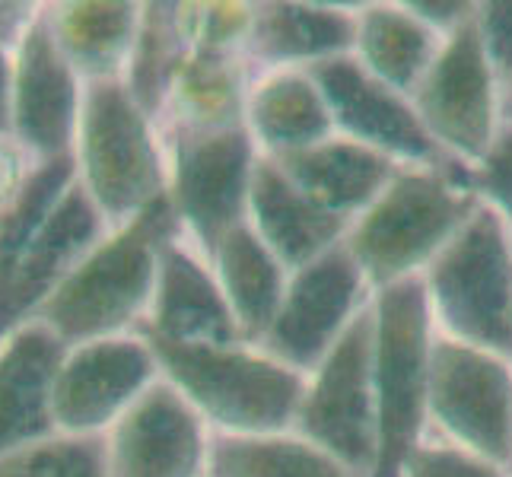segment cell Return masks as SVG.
<instances>
[{
	"label": "cell",
	"instance_id": "1",
	"mask_svg": "<svg viewBox=\"0 0 512 477\" xmlns=\"http://www.w3.org/2000/svg\"><path fill=\"white\" fill-rule=\"evenodd\" d=\"M481 207L462 166H401L347 226L344 249L369 290L420 280Z\"/></svg>",
	"mask_w": 512,
	"mask_h": 477
},
{
	"label": "cell",
	"instance_id": "2",
	"mask_svg": "<svg viewBox=\"0 0 512 477\" xmlns=\"http://www.w3.org/2000/svg\"><path fill=\"white\" fill-rule=\"evenodd\" d=\"M179 223L169 201L128 223L109 226L64 284L35 312L64 344L134 334L150 312L160 261Z\"/></svg>",
	"mask_w": 512,
	"mask_h": 477
},
{
	"label": "cell",
	"instance_id": "3",
	"mask_svg": "<svg viewBox=\"0 0 512 477\" xmlns=\"http://www.w3.org/2000/svg\"><path fill=\"white\" fill-rule=\"evenodd\" d=\"M77 185L109 226L128 223L166 201V137L125 80L86 83L74 137Z\"/></svg>",
	"mask_w": 512,
	"mask_h": 477
},
{
	"label": "cell",
	"instance_id": "4",
	"mask_svg": "<svg viewBox=\"0 0 512 477\" xmlns=\"http://www.w3.org/2000/svg\"><path fill=\"white\" fill-rule=\"evenodd\" d=\"M160 376L204 417L214 436H268L293 430L306 376L258 344L179 347L150 341Z\"/></svg>",
	"mask_w": 512,
	"mask_h": 477
},
{
	"label": "cell",
	"instance_id": "5",
	"mask_svg": "<svg viewBox=\"0 0 512 477\" xmlns=\"http://www.w3.org/2000/svg\"><path fill=\"white\" fill-rule=\"evenodd\" d=\"M433 331L512 360V229L478 207L420 277Z\"/></svg>",
	"mask_w": 512,
	"mask_h": 477
},
{
	"label": "cell",
	"instance_id": "6",
	"mask_svg": "<svg viewBox=\"0 0 512 477\" xmlns=\"http://www.w3.org/2000/svg\"><path fill=\"white\" fill-rule=\"evenodd\" d=\"M433 322L420 280L373 293L376 462L369 477H401L427 439Z\"/></svg>",
	"mask_w": 512,
	"mask_h": 477
},
{
	"label": "cell",
	"instance_id": "7",
	"mask_svg": "<svg viewBox=\"0 0 512 477\" xmlns=\"http://www.w3.org/2000/svg\"><path fill=\"white\" fill-rule=\"evenodd\" d=\"M427 436L512 474V360L433 334Z\"/></svg>",
	"mask_w": 512,
	"mask_h": 477
},
{
	"label": "cell",
	"instance_id": "8",
	"mask_svg": "<svg viewBox=\"0 0 512 477\" xmlns=\"http://www.w3.org/2000/svg\"><path fill=\"white\" fill-rule=\"evenodd\" d=\"M293 433L309 439L353 474L369 477L376 462L373 303L306 376Z\"/></svg>",
	"mask_w": 512,
	"mask_h": 477
},
{
	"label": "cell",
	"instance_id": "9",
	"mask_svg": "<svg viewBox=\"0 0 512 477\" xmlns=\"http://www.w3.org/2000/svg\"><path fill=\"white\" fill-rule=\"evenodd\" d=\"M166 137V201L179 233L210 258L233 226L245 223L258 150L245 128Z\"/></svg>",
	"mask_w": 512,
	"mask_h": 477
},
{
	"label": "cell",
	"instance_id": "10",
	"mask_svg": "<svg viewBox=\"0 0 512 477\" xmlns=\"http://www.w3.org/2000/svg\"><path fill=\"white\" fill-rule=\"evenodd\" d=\"M414 112L452 166L474 169L503 128V86L468 20L439 48L411 93Z\"/></svg>",
	"mask_w": 512,
	"mask_h": 477
},
{
	"label": "cell",
	"instance_id": "11",
	"mask_svg": "<svg viewBox=\"0 0 512 477\" xmlns=\"http://www.w3.org/2000/svg\"><path fill=\"white\" fill-rule=\"evenodd\" d=\"M156 382L160 363L140 331L67 344L55 376V433L102 439Z\"/></svg>",
	"mask_w": 512,
	"mask_h": 477
},
{
	"label": "cell",
	"instance_id": "12",
	"mask_svg": "<svg viewBox=\"0 0 512 477\" xmlns=\"http://www.w3.org/2000/svg\"><path fill=\"white\" fill-rule=\"evenodd\" d=\"M373 303V290L344 242L290 274L274 325L258 344L274 360L309 376Z\"/></svg>",
	"mask_w": 512,
	"mask_h": 477
},
{
	"label": "cell",
	"instance_id": "13",
	"mask_svg": "<svg viewBox=\"0 0 512 477\" xmlns=\"http://www.w3.org/2000/svg\"><path fill=\"white\" fill-rule=\"evenodd\" d=\"M86 83L61 55L45 23V4L13 48L10 137L35 163H58L74 153Z\"/></svg>",
	"mask_w": 512,
	"mask_h": 477
},
{
	"label": "cell",
	"instance_id": "14",
	"mask_svg": "<svg viewBox=\"0 0 512 477\" xmlns=\"http://www.w3.org/2000/svg\"><path fill=\"white\" fill-rule=\"evenodd\" d=\"M214 430L163 376L102 436L109 477H207Z\"/></svg>",
	"mask_w": 512,
	"mask_h": 477
},
{
	"label": "cell",
	"instance_id": "15",
	"mask_svg": "<svg viewBox=\"0 0 512 477\" xmlns=\"http://www.w3.org/2000/svg\"><path fill=\"white\" fill-rule=\"evenodd\" d=\"M312 80L328 102L334 134L388 156L398 166H446L449 159L439 153L427 128L420 125L414 102L395 93L392 86L369 77L350 58H334L315 64Z\"/></svg>",
	"mask_w": 512,
	"mask_h": 477
},
{
	"label": "cell",
	"instance_id": "16",
	"mask_svg": "<svg viewBox=\"0 0 512 477\" xmlns=\"http://www.w3.org/2000/svg\"><path fill=\"white\" fill-rule=\"evenodd\" d=\"M105 233H109V223L74 179L13 261L4 293H0V338L35 318L45 299L64 284V277Z\"/></svg>",
	"mask_w": 512,
	"mask_h": 477
},
{
	"label": "cell",
	"instance_id": "17",
	"mask_svg": "<svg viewBox=\"0 0 512 477\" xmlns=\"http://www.w3.org/2000/svg\"><path fill=\"white\" fill-rule=\"evenodd\" d=\"M140 334L147 341L179 347H223L242 341L214 264L182 233H175L163 249L156 293Z\"/></svg>",
	"mask_w": 512,
	"mask_h": 477
},
{
	"label": "cell",
	"instance_id": "18",
	"mask_svg": "<svg viewBox=\"0 0 512 477\" xmlns=\"http://www.w3.org/2000/svg\"><path fill=\"white\" fill-rule=\"evenodd\" d=\"M67 344L48 325H16L0 338V455L55 436V376Z\"/></svg>",
	"mask_w": 512,
	"mask_h": 477
},
{
	"label": "cell",
	"instance_id": "19",
	"mask_svg": "<svg viewBox=\"0 0 512 477\" xmlns=\"http://www.w3.org/2000/svg\"><path fill=\"white\" fill-rule=\"evenodd\" d=\"M360 4H255L249 42L252 70H312L334 58H350L357 42Z\"/></svg>",
	"mask_w": 512,
	"mask_h": 477
},
{
	"label": "cell",
	"instance_id": "20",
	"mask_svg": "<svg viewBox=\"0 0 512 477\" xmlns=\"http://www.w3.org/2000/svg\"><path fill=\"white\" fill-rule=\"evenodd\" d=\"M245 223L255 229V236L277 255V261L293 274L306 268L315 258L338 249L347 236V223L315 207L299 191L274 159L258 156L252 175L249 210Z\"/></svg>",
	"mask_w": 512,
	"mask_h": 477
},
{
	"label": "cell",
	"instance_id": "21",
	"mask_svg": "<svg viewBox=\"0 0 512 477\" xmlns=\"http://www.w3.org/2000/svg\"><path fill=\"white\" fill-rule=\"evenodd\" d=\"M274 163L315 207L344 220L347 226L379 198V191L401 169L388 156L341 134H334L309 150L280 156Z\"/></svg>",
	"mask_w": 512,
	"mask_h": 477
},
{
	"label": "cell",
	"instance_id": "22",
	"mask_svg": "<svg viewBox=\"0 0 512 477\" xmlns=\"http://www.w3.org/2000/svg\"><path fill=\"white\" fill-rule=\"evenodd\" d=\"M245 131L264 159H280L334 137V121L309 70H252Z\"/></svg>",
	"mask_w": 512,
	"mask_h": 477
},
{
	"label": "cell",
	"instance_id": "23",
	"mask_svg": "<svg viewBox=\"0 0 512 477\" xmlns=\"http://www.w3.org/2000/svg\"><path fill=\"white\" fill-rule=\"evenodd\" d=\"M144 4L134 0H58L45 4L55 45L83 83L125 80Z\"/></svg>",
	"mask_w": 512,
	"mask_h": 477
},
{
	"label": "cell",
	"instance_id": "24",
	"mask_svg": "<svg viewBox=\"0 0 512 477\" xmlns=\"http://www.w3.org/2000/svg\"><path fill=\"white\" fill-rule=\"evenodd\" d=\"M249 83V58H217L185 51L160 109L163 134H210L245 128Z\"/></svg>",
	"mask_w": 512,
	"mask_h": 477
},
{
	"label": "cell",
	"instance_id": "25",
	"mask_svg": "<svg viewBox=\"0 0 512 477\" xmlns=\"http://www.w3.org/2000/svg\"><path fill=\"white\" fill-rule=\"evenodd\" d=\"M220 290L245 344H261L284 303L290 271L264 245L249 223L233 226L210 252Z\"/></svg>",
	"mask_w": 512,
	"mask_h": 477
},
{
	"label": "cell",
	"instance_id": "26",
	"mask_svg": "<svg viewBox=\"0 0 512 477\" xmlns=\"http://www.w3.org/2000/svg\"><path fill=\"white\" fill-rule=\"evenodd\" d=\"M446 39L449 35L430 29L404 4H360L353 61L411 99Z\"/></svg>",
	"mask_w": 512,
	"mask_h": 477
},
{
	"label": "cell",
	"instance_id": "27",
	"mask_svg": "<svg viewBox=\"0 0 512 477\" xmlns=\"http://www.w3.org/2000/svg\"><path fill=\"white\" fill-rule=\"evenodd\" d=\"M207 477H353L299 433L214 436Z\"/></svg>",
	"mask_w": 512,
	"mask_h": 477
},
{
	"label": "cell",
	"instance_id": "28",
	"mask_svg": "<svg viewBox=\"0 0 512 477\" xmlns=\"http://www.w3.org/2000/svg\"><path fill=\"white\" fill-rule=\"evenodd\" d=\"M185 58V42L175 26V4H144L134 55L125 74V86L144 109L160 121V109L175 67Z\"/></svg>",
	"mask_w": 512,
	"mask_h": 477
},
{
	"label": "cell",
	"instance_id": "29",
	"mask_svg": "<svg viewBox=\"0 0 512 477\" xmlns=\"http://www.w3.org/2000/svg\"><path fill=\"white\" fill-rule=\"evenodd\" d=\"M175 26H179L185 51L217 58H249L255 4H242V0L175 4Z\"/></svg>",
	"mask_w": 512,
	"mask_h": 477
},
{
	"label": "cell",
	"instance_id": "30",
	"mask_svg": "<svg viewBox=\"0 0 512 477\" xmlns=\"http://www.w3.org/2000/svg\"><path fill=\"white\" fill-rule=\"evenodd\" d=\"M0 477H109L102 439L48 436L42 443L0 455Z\"/></svg>",
	"mask_w": 512,
	"mask_h": 477
},
{
	"label": "cell",
	"instance_id": "31",
	"mask_svg": "<svg viewBox=\"0 0 512 477\" xmlns=\"http://www.w3.org/2000/svg\"><path fill=\"white\" fill-rule=\"evenodd\" d=\"M465 175L478 201L512 229V121H503L484 159Z\"/></svg>",
	"mask_w": 512,
	"mask_h": 477
},
{
	"label": "cell",
	"instance_id": "32",
	"mask_svg": "<svg viewBox=\"0 0 512 477\" xmlns=\"http://www.w3.org/2000/svg\"><path fill=\"white\" fill-rule=\"evenodd\" d=\"M401 477H512L509 471L427 436L404 462Z\"/></svg>",
	"mask_w": 512,
	"mask_h": 477
},
{
	"label": "cell",
	"instance_id": "33",
	"mask_svg": "<svg viewBox=\"0 0 512 477\" xmlns=\"http://www.w3.org/2000/svg\"><path fill=\"white\" fill-rule=\"evenodd\" d=\"M471 23L493 74L506 90L512 83V0H481L474 4Z\"/></svg>",
	"mask_w": 512,
	"mask_h": 477
},
{
	"label": "cell",
	"instance_id": "34",
	"mask_svg": "<svg viewBox=\"0 0 512 477\" xmlns=\"http://www.w3.org/2000/svg\"><path fill=\"white\" fill-rule=\"evenodd\" d=\"M404 7L439 35L458 32L474 16V4L468 0H404Z\"/></svg>",
	"mask_w": 512,
	"mask_h": 477
},
{
	"label": "cell",
	"instance_id": "35",
	"mask_svg": "<svg viewBox=\"0 0 512 477\" xmlns=\"http://www.w3.org/2000/svg\"><path fill=\"white\" fill-rule=\"evenodd\" d=\"M35 166L39 163L10 134H0V207L13 201V194L26 185Z\"/></svg>",
	"mask_w": 512,
	"mask_h": 477
},
{
	"label": "cell",
	"instance_id": "36",
	"mask_svg": "<svg viewBox=\"0 0 512 477\" xmlns=\"http://www.w3.org/2000/svg\"><path fill=\"white\" fill-rule=\"evenodd\" d=\"M10 77H13V48L0 42V134H10Z\"/></svg>",
	"mask_w": 512,
	"mask_h": 477
},
{
	"label": "cell",
	"instance_id": "37",
	"mask_svg": "<svg viewBox=\"0 0 512 477\" xmlns=\"http://www.w3.org/2000/svg\"><path fill=\"white\" fill-rule=\"evenodd\" d=\"M503 121H512V83L503 90Z\"/></svg>",
	"mask_w": 512,
	"mask_h": 477
}]
</instances>
